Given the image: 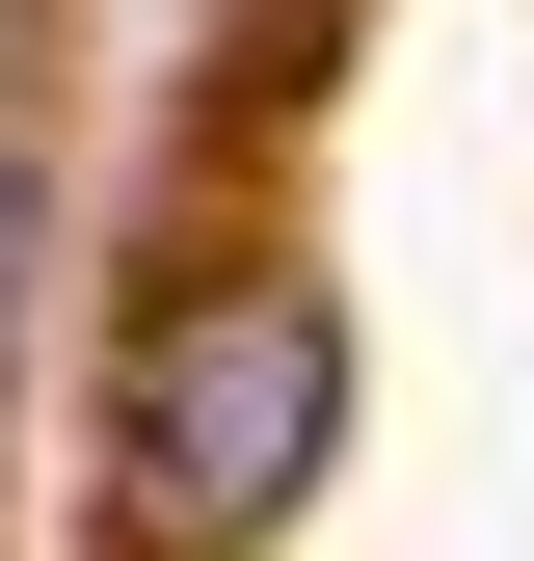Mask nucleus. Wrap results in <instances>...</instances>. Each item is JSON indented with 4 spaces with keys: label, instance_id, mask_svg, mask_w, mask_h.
Here are the masks:
<instances>
[{
    "label": "nucleus",
    "instance_id": "nucleus-1",
    "mask_svg": "<svg viewBox=\"0 0 534 561\" xmlns=\"http://www.w3.org/2000/svg\"><path fill=\"white\" fill-rule=\"evenodd\" d=\"M107 428H134V535L161 561L294 535L321 455H348V295H321V267H187V295L107 347Z\"/></svg>",
    "mask_w": 534,
    "mask_h": 561
},
{
    "label": "nucleus",
    "instance_id": "nucleus-2",
    "mask_svg": "<svg viewBox=\"0 0 534 561\" xmlns=\"http://www.w3.org/2000/svg\"><path fill=\"white\" fill-rule=\"evenodd\" d=\"M0 321H27V161H0Z\"/></svg>",
    "mask_w": 534,
    "mask_h": 561
}]
</instances>
